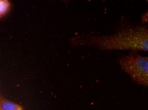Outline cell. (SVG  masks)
<instances>
[{
	"label": "cell",
	"instance_id": "obj_1",
	"mask_svg": "<svg viewBox=\"0 0 148 110\" xmlns=\"http://www.w3.org/2000/svg\"><path fill=\"white\" fill-rule=\"evenodd\" d=\"M74 44L93 47L106 51H148V28L147 26H127L110 35L87 34L73 40Z\"/></svg>",
	"mask_w": 148,
	"mask_h": 110
},
{
	"label": "cell",
	"instance_id": "obj_2",
	"mask_svg": "<svg viewBox=\"0 0 148 110\" xmlns=\"http://www.w3.org/2000/svg\"><path fill=\"white\" fill-rule=\"evenodd\" d=\"M121 69L128 74L134 82L141 86L148 85V57L137 51H131L118 59Z\"/></svg>",
	"mask_w": 148,
	"mask_h": 110
},
{
	"label": "cell",
	"instance_id": "obj_3",
	"mask_svg": "<svg viewBox=\"0 0 148 110\" xmlns=\"http://www.w3.org/2000/svg\"><path fill=\"white\" fill-rule=\"evenodd\" d=\"M0 110H24L19 104L0 96Z\"/></svg>",
	"mask_w": 148,
	"mask_h": 110
},
{
	"label": "cell",
	"instance_id": "obj_4",
	"mask_svg": "<svg viewBox=\"0 0 148 110\" xmlns=\"http://www.w3.org/2000/svg\"><path fill=\"white\" fill-rule=\"evenodd\" d=\"M11 7L10 2L8 0H0V19L3 18L10 12Z\"/></svg>",
	"mask_w": 148,
	"mask_h": 110
}]
</instances>
